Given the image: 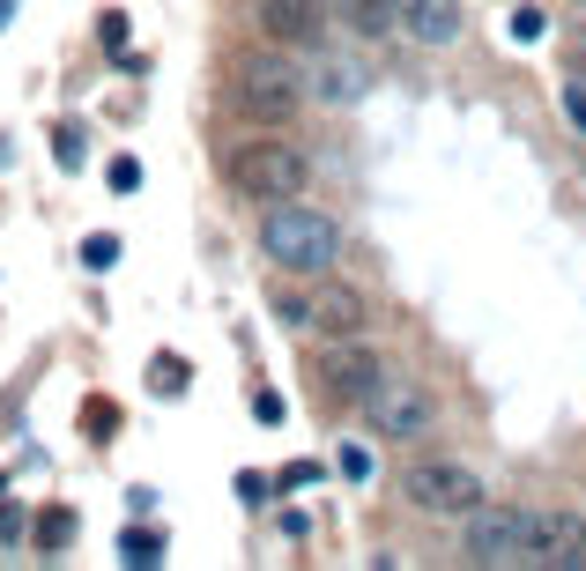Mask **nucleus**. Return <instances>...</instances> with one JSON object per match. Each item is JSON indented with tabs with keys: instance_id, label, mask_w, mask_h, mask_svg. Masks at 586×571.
Here are the masks:
<instances>
[{
	"instance_id": "nucleus-24",
	"label": "nucleus",
	"mask_w": 586,
	"mask_h": 571,
	"mask_svg": "<svg viewBox=\"0 0 586 571\" xmlns=\"http://www.w3.org/2000/svg\"><path fill=\"white\" fill-rule=\"evenodd\" d=\"M304 483H320V468H312V460H297V468L275 475V489H304Z\"/></svg>"
},
{
	"instance_id": "nucleus-18",
	"label": "nucleus",
	"mask_w": 586,
	"mask_h": 571,
	"mask_svg": "<svg viewBox=\"0 0 586 571\" xmlns=\"http://www.w3.org/2000/svg\"><path fill=\"white\" fill-rule=\"evenodd\" d=\"M504 38H512V45H535V38H543V8H512Z\"/></svg>"
},
{
	"instance_id": "nucleus-13",
	"label": "nucleus",
	"mask_w": 586,
	"mask_h": 571,
	"mask_svg": "<svg viewBox=\"0 0 586 571\" xmlns=\"http://www.w3.org/2000/svg\"><path fill=\"white\" fill-rule=\"evenodd\" d=\"M341 15H349L357 38H386V30H401V23H394V0H341Z\"/></svg>"
},
{
	"instance_id": "nucleus-19",
	"label": "nucleus",
	"mask_w": 586,
	"mask_h": 571,
	"mask_svg": "<svg viewBox=\"0 0 586 571\" xmlns=\"http://www.w3.org/2000/svg\"><path fill=\"white\" fill-rule=\"evenodd\" d=\"M104 178H112V194H141V163H134V157H112Z\"/></svg>"
},
{
	"instance_id": "nucleus-6",
	"label": "nucleus",
	"mask_w": 586,
	"mask_h": 571,
	"mask_svg": "<svg viewBox=\"0 0 586 571\" xmlns=\"http://www.w3.org/2000/svg\"><path fill=\"white\" fill-rule=\"evenodd\" d=\"M364 423H372V438H431L438 431V401L423 394V378L386 371L372 386V401H364Z\"/></svg>"
},
{
	"instance_id": "nucleus-3",
	"label": "nucleus",
	"mask_w": 586,
	"mask_h": 571,
	"mask_svg": "<svg viewBox=\"0 0 586 571\" xmlns=\"http://www.w3.org/2000/svg\"><path fill=\"white\" fill-rule=\"evenodd\" d=\"M223 104H230V120H246V126H290L304 112V75H297L283 52H260V60H246L230 75Z\"/></svg>"
},
{
	"instance_id": "nucleus-21",
	"label": "nucleus",
	"mask_w": 586,
	"mask_h": 571,
	"mask_svg": "<svg viewBox=\"0 0 586 571\" xmlns=\"http://www.w3.org/2000/svg\"><path fill=\"white\" fill-rule=\"evenodd\" d=\"M335 468L349 475V483H364V475H372V452H364V446H341V452H335Z\"/></svg>"
},
{
	"instance_id": "nucleus-2",
	"label": "nucleus",
	"mask_w": 586,
	"mask_h": 571,
	"mask_svg": "<svg viewBox=\"0 0 586 571\" xmlns=\"http://www.w3.org/2000/svg\"><path fill=\"white\" fill-rule=\"evenodd\" d=\"M223 186L238 194V201H297L304 186H312V157L283 141V126H260V141H238V149H223Z\"/></svg>"
},
{
	"instance_id": "nucleus-20",
	"label": "nucleus",
	"mask_w": 586,
	"mask_h": 571,
	"mask_svg": "<svg viewBox=\"0 0 586 571\" xmlns=\"http://www.w3.org/2000/svg\"><path fill=\"white\" fill-rule=\"evenodd\" d=\"M252 415H260V423H283V415H290V401H283L275 386H260V394H252Z\"/></svg>"
},
{
	"instance_id": "nucleus-7",
	"label": "nucleus",
	"mask_w": 586,
	"mask_h": 571,
	"mask_svg": "<svg viewBox=\"0 0 586 571\" xmlns=\"http://www.w3.org/2000/svg\"><path fill=\"white\" fill-rule=\"evenodd\" d=\"M386 357H378L364 334H327V349H320V378H327V394L335 401H349V408H364L372 401V386L386 378Z\"/></svg>"
},
{
	"instance_id": "nucleus-16",
	"label": "nucleus",
	"mask_w": 586,
	"mask_h": 571,
	"mask_svg": "<svg viewBox=\"0 0 586 571\" xmlns=\"http://www.w3.org/2000/svg\"><path fill=\"white\" fill-rule=\"evenodd\" d=\"M149 386L178 401V394H186V357H157V364H149Z\"/></svg>"
},
{
	"instance_id": "nucleus-9",
	"label": "nucleus",
	"mask_w": 586,
	"mask_h": 571,
	"mask_svg": "<svg viewBox=\"0 0 586 571\" xmlns=\"http://www.w3.org/2000/svg\"><path fill=\"white\" fill-rule=\"evenodd\" d=\"M394 23H401V38L423 45V52H453L467 30L461 0H394Z\"/></svg>"
},
{
	"instance_id": "nucleus-11",
	"label": "nucleus",
	"mask_w": 586,
	"mask_h": 571,
	"mask_svg": "<svg viewBox=\"0 0 586 571\" xmlns=\"http://www.w3.org/2000/svg\"><path fill=\"white\" fill-rule=\"evenodd\" d=\"M312 326H320V334H372V305H364V289L327 283L320 297H312Z\"/></svg>"
},
{
	"instance_id": "nucleus-1",
	"label": "nucleus",
	"mask_w": 586,
	"mask_h": 571,
	"mask_svg": "<svg viewBox=\"0 0 586 571\" xmlns=\"http://www.w3.org/2000/svg\"><path fill=\"white\" fill-rule=\"evenodd\" d=\"M260 252L283 275L320 283V275H335V260H341V223L327 208H304V194L297 201H275V208H260Z\"/></svg>"
},
{
	"instance_id": "nucleus-12",
	"label": "nucleus",
	"mask_w": 586,
	"mask_h": 571,
	"mask_svg": "<svg viewBox=\"0 0 586 571\" xmlns=\"http://www.w3.org/2000/svg\"><path fill=\"white\" fill-rule=\"evenodd\" d=\"M320 89H312V97H320V104H357V97H364V89H372V75H364V67H357V60H335V52H327V60H320Z\"/></svg>"
},
{
	"instance_id": "nucleus-10",
	"label": "nucleus",
	"mask_w": 586,
	"mask_h": 571,
	"mask_svg": "<svg viewBox=\"0 0 586 571\" xmlns=\"http://www.w3.org/2000/svg\"><path fill=\"white\" fill-rule=\"evenodd\" d=\"M579 564H586V512H572V505H543L535 571H579Z\"/></svg>"
},
{
	"instance_id": "nucleus-5",
	"label": "nucleus",
	"mask_w": 586,
	"mask_h": 571,
	"mask_svg": "<svg viewBox=\"0 0 586 571\" xmlns=\"http://www.w3.org/2000/svg\"><path fill=\"white\" fill-rule=\"evenodd\" d=\"M401 505L423 520H467L483 505V483L446 452H416V460H401Z\"/></svg>"
},
{
	"instance_id": "nucleus-8",
	"label": "nucleus",
	"mask_w": 586,
	"mask_h": 571,
	"mask_svg": "<svg viewBox=\"0 0 586 571\" xmlns=\"http://www.w3.org/2000/svg\"><path fill=\"white\" fill-rule=\"evenodd\" d=\"M252 23H260V38L275 52H320L327 45V8L320 0H260Z\"/></svg>"
},
{
	"instance_id": "nucleus-28",
	"label": "nucleus",
	"mask_w": 586,
	"mask_h": 571,
	"mask_svg": "<svg viewBox=\"0 0 586 571\" xmlns=\"http://www.w3.org/2000/svg\"><path fill=\"white\" fill-rule=\"evenodd\" d=\"M15 534H23V512H0V549H8Z\"/></svg>"
},
{
	"instance_id": "nucleus-4",
	"label": "nucleus",
	"mask_w": 586,
	"mask_h": 571,
	"mask_svg": "<svg viewBox=\"0 0 586 571\" xmlns=\"http://www.w3.org/2000/svg\"><path fill=\"white\" fill-rule=\"evenodd\" d=\"M535 534H543V505H475L461 520V549L483 571L535 564Z\"/></svg>"
},
{
	"instance_id": "nucleus-22",
	"label": "nucleus",
	"mask_w": 586,
	"mask_h": 571,
	"mask_svg": "<svg viewBox=\"0 0 586 571\" xmlns=\"http://www.w3.org/2000/svg\"><path fill=\"white\" fill-rule=\"evenodd\" d=\"M564 120H572V126L586 134V82H579V75L564 82Z\"/></svg>"
},
{
	"instance_id": "nucleus-15",
	"label": "nucleus",
	"mask_w": 586,
	"mask_h": 571,
	"mask_svg": "<svg viewBox=\"0 0 586 571\" xmlns=\"http://www.w3.org/2000/svg\"><path fill=\"white\" fill-rule=\"evenodd\" d=\"M83 268H89V275L120 268V238H112V231H97V238H83Z\"/></svg>"
},
{
	"instance_id": "nucleus-27",
	"label": "nucleus",
	"mask_w": 586,
	"mask_h": 571,
	"mask_svg": "<svg viewBox=\"0 0 586 571\" xmlns=\"http://www.w3.org/2000/svg\"><path fill=\"white\" fill-rule=\"evenodd\" d=\"M97 38L112 45V52H126V15H104V30H97Z\"/></svg>"
},
{
	"instance_id": "nucleus-25",
	"label": "nucleus",
	"mask_w": 586,
	"mask_h": 571,
	"mask_svg": "<svg viewBox=\"0 0 586 571\" xmlns=\"http://www.w3.org/2000/svg\"><path fill=\"white\" fill-rule=\"evenodd\" d=\"M67 534H75V520H67V512H52V520H45V527H38V542H45V549H60Z\"/></svg>"
},
{
	"instance_id": "nucleus-26",
	"label": "nucleus",
	"mask_w": 586,
	"mask_h": 571,
	"mask_svg": "<svg viewBox=\"0 0 586 571\" xmlns=\"http://www.w3.org/2000/svg\"><path fill=\"white\" fill-rule=\"evenodd\" d=\"M267 489H275V483H267V475H252V468L238 475V497H246V505H267Z\"/></svg>"
},
{
	"instance_id": "nucleus-23",
	"label": "nucleus",
	"mask_w": 586,
	"mask_h": 571,
	"mask_svg": "<svg viewBox=\"0 0 586 571\" xmlns=\"http://www.w3.org/2000/svg\"><path fill=\"white\" fill-rule=\"evenodd\" d=\"M83 157H89V149H83V134L67 126V134H60V171H83Z\"/></svg>"
},
{
	"instance_id": "nucleus-17",
	"label": "nucleus",
	"mask_w": 586,
	"mask_h": 571,
	"mask_svg": "<svg viewBox=\"0 0 586 571\" xmlns=\"http://www.w3.org/2000/svg\"><path fill=\"white\" fill-rule=\"evenodd\" d=\"M275 320H283V326H312V297H297V289H275Z\"/></svg>"
},
{
	"instance_id": "nucleus-14",
	"label": "nucleus",
	"mask_w": 586,
	"mask_h": 571,
	"mask_svg": "<svg viewBox=\"0 0 586 571\" xmlns=\"http://www.w3.org/2000/svg\"><path fill=\"white\" fill-rule=\"evenodd\" d=\"M120 557H126V564H141V571H149V564H164V534L126 527V534H120Z\"/></svg>"
}]
</instances>
